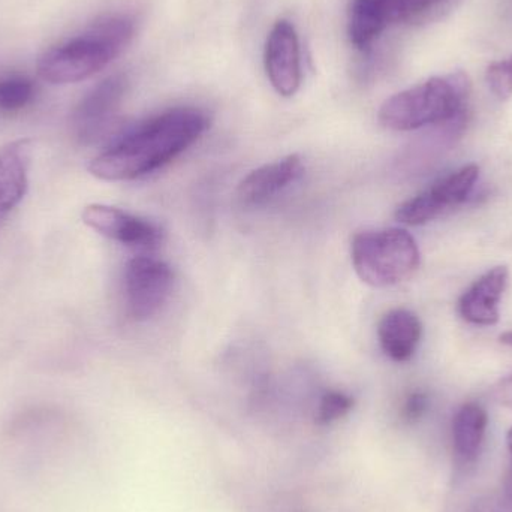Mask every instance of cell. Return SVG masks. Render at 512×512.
Instances as JSON below:
<instances>
[{"instance_id":"8fae6325","label":"cell","mask_w":512,"mask_h":512,"mask_svg":"<svg viewBox=\"0 0 512 512\" xmlns=\"http://www.w3.org/2000/svg\"><path fill=\"white\" fill-rule=\"evenodd\" d=\"M32 156L33 141L29 138L0 147V231L26 197Z\"/></svg>"},{"instance_id":"d6986e66","label":"cell","mask_w":512,"mask_h":512,"mask_svg":"<svg viewBox=\"0 0 512 512\" xmlns=\"http://www.w3.org/2000/svg\"><path fill=\"white\" fill-rule=\"evenodd\" d=\"M427 408H429V397L424 393H412L403 406V417L408 421H418L426 414Z\"/></svg>"},{"instance_id":"3957f363","label":"cell","mask_w":512,"mask_h":512,"mask_svg":"<svg viewBox=\"0 0 512 512\" xmlns=\"http://www.w3.org/2000/svg\"><path fill=\"white\" fill-rule=\"evenodd\" d=\"M471 89V80L462 71L429 78L388 98L379 110V123L391 131L463 123Z\"/></svg>"},{"instance_id":"7c38bea8","label":"cell","mask_w":512,"mask_h":512,"mask_svg":"<svg viewBox=\"0 0 512 512\" xmlns=\"http://www.w3.org/2000/svg\"><path fill=\"white\" fill-rule=\"evenodd\" d=\"M303 173V159L298 155L262 165L242 180L237 189V200L246 207L262 206L297 182Z\"/></svg>"},{"instance_id":"ba28073f","label":"cell","mask_w":512,"mask_h":512,"mask_svg":"<svg viewBox=\"0 0 512 512\" xmlns=\"http://www.w3.org/2000/svg\"><path fill=\"white\" fill-rule=\"evenodd\" d=\"M81 219L96 233L129 248L153 249L162 240L155 224L117 207L90 204L84 207Z\"/></svg>"},{"instance_id":"ac0fdd59","label":"cell","mask_w":512,"mask_h":512,"mask_svg":"<svg viewBox=\"0 0 512 512\" xmlns=\"http://www.w3.org/2000/svg\"><path fill=\"white\" fill-rule=\"evenodd\" d=\"M354 405V400L340 391H330L325 394L319 403L318 421L322 424L333 423L339 418L345 417Z\"/></svg>"},{"instance_id":"9a60e30c","label":"cell","mask_w":512,"mask_h":512,"mask_svg":"<svg viewBox=\"0 0 512 512\" xmlns=\"http://www.w3.org/2000/svg\"><path fill=\"white\" fill-rule=\"evenodd\" d=\"M487 424L486 409L478 403H466L457 411L453 421V450L460 465L469 466L477 462L486 438Z\"/></svg>"},{"instance_id":"6da1fadb","label":"cell","mask_w":512,"mask_h":512,"mask_svg":"<svg viewBox=\"0 0 512 512\" xmlns=\"http://www.w3.org/2000/svg\"><path fill=\"white\" fill-rule=\"evenodd\" d=\"M197 108H174L129 129L92 159L89 171L105 182L140 179L167 165L209 128Z\"/></svg>"},{"instance_id":"e0dca14e","label":"cell","mask_w":512,"mask_h":512,"mask_svg":"<svg viewBox=\"0 0 512 512\" xmlns=\"http://www.w3.org/2000/svg\"><path fill=\"white\" fill-rule=\"evenodd\" d=\"M486 81L496 98L501 101L512 98V56L493 62L487 68Z\"/></svg>"},{"instance_id":"44dd1931","label":"cell","mask_w":512,"mask_h":512,"mask_svg":"<svg viewBox=\"0 0 512 512\" xmlns=\"http://www.w3.org/2000/svg\"><path fill=\"white\" fill-rule=\"evenodd\" d=\"M508 451H510L511 463L510 471H508L507 481H505V490H507L508 498L512 501V427L507 435Z\"/></svg>"},{"instance_id":"7402d4cb","label":"cell","mask_w":512,"mask_h":512,"mask_svg":"<svg viewBox=\"0 0 512 512\" xmlns=\"http://www.w3.org/2000/svg\"><path fill=\"white\" fill-rule=\"evenodd\" d=\"M499 340H501V343H504V345L512 348V331H507V333L502 334V336L499 337Z\"/></svg>"},{"instance_id":"2e32d148","label":"cell","mask_w":512,"mask_h":512,"mask_svg":"<svg viewBox=\"0 0 512 512\" xmlns=\"http://www.w3.org/2000/svg\"><path fill=\"white\" fill-rule=\"evenodd\" d=\"M35 84L26 77L0 78V113L15 114L26 110L35 99Z\"/></svg>"},{"instance_id":"30bf717a","label":"cell","mask_w":512,"mask_h":512,"mask_svg":"<svg viewBox=\"0 0 512 512\" xmlns=\"http://www.w3.org/2000/svg\"><path fill=\"white\" fill-rule=\"evenodd\" d=\"M510 270L507 265L490 268L478 277L459 298L460 316L466 322L480 327H492L501 319V300L507 291Z\"/></svg>"},{"instance_id":"ffe728a7","label":"cell","mask_w":512,"mask_h":512,"mask_svg":"<svg viewBox=\"0 0 512 512\" xmlns=\"http://www.w3.org/2000/svg\"><path fill=\"white\" fill-rule=\"evenodd\" d=\"M493 397L499 405L512 409V373L502 378L498 384L493 387Z\"/></svg>"},{"instance_id":"52a82bcc","label":"cell","mask_w":512,"mask_h":512,"mask_svg":"<svg viewBox=\"0 0 512 512\" xmlns=\"http://www.w3.org/2000/svg\"><path fill=\"white\" fill-rule=\"evenodd\" d=\"M128 90V77L111 75L93 87L71 116V128L81 144H93L101 140L116 120Z\"/></svg>"},{"instance_id":"277c9868","label":"cell","mask_w":512,"mask_h":512,"mask_svg":"<svg viewBox=\"0 0 512 512\" xmlns=\"http://www.w3.org/2000/svg\"><path fill=\"white\" fill-rule=\"evenodd\" d=\"M355 273L373 288L399 285L414 276L421 254L414 237L402 228L363 231L351 243Z\"/></svg>"},{"instance_id":"5bb4252c","label":"cell","mask_w":512,"mask_h":512,"mask_svg":"<svg viewBox=\"0 0 512 512\" xmlns=\"http://www.w3.org/2000/svg\"><path fill=\"white\" fill-rule=\"evenodd\" d=\"M382 27L436 23L450 17L463 0H370Z\"/></svg>"},{"instance_id":"5b68a950","label":"cell","mask_w":512,"mask_h":512,"mask_svg":"<svg viewBox=\"0 0 512 512\" xmlns=\"http://www.w3.org/2000/svg\"><path fill=\"white\" fill-rule=\"evenodd\" d=\"M480 177L477 164L465 165L460 170L442 177L426 191L400 204L396 210V219L409 227L429 224L468 201Z\"/></svg>"},{"instance_id":"8992f818","label":"cell","mask_w":512,"mask_h":512,"mask_svg":"<svg viewBox=\"0 0 512 512\" xmlns=\"http://www.w3.org/2000/svg\"><path fill=\"white\" fill-rule=\"evenodd\" d=\"M125 298L135 321H147L164 307L173 292L174 273L170 265L153 256H135L126 264Z\"/></svg>"},{"instance_id":"7a4b0ae2","label":"cell","mask_w":512,"mask_h":512,"mask_svg":"<svg viewBox=\"0 0 512 512\" xmlns=\"http://www.w3.org/2000/svg\"><path fill=\"white\" fill-rule=\"evenodd\" d=\"M134 21L122 15L93 23L83 35L45 51L38 60V75L50 84L87 80L110 65L131 42Z\"/></svg>"},{"instance_id":"4fadbf2b","label":"cell","mask_w":512,"mask_h":512,"mask_svg":"<svg viewBox=\"0 0 512 512\" xmlns=\"http://www.w3.org/2000/svg\"><path fill=\"white\" fill-rule=\"evenodd\" d=\"M423 336V324L417 313L399 307L382 316L378 324V339L382 351L397 363L411 360Z\"/></svg>"},{"instance_id":"9c48e42d","label":"cell","mask_w":512,"mask_h":512,"mask_svg":"<svg viewBox=\"0 0 512 512\" xmlns=\"http://www.w3.org/2000/svg\"><path fill=\"white\" fill-rule=\"evenodd\" d=\"M265 69L268 80L279 95L291 98L300 89V42L289 21L274 24L265 45Z\"/></svg>"}]
</instances>
